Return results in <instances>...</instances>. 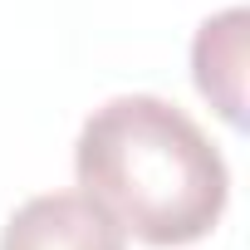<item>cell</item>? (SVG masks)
Wrapping results in <instances>:
<instances>
[{
	"label": "cell",
	"mask_w": 250,
	"mask_h": 250,
	"mask_svg": "<svg viewBox=\"0 0 250 250\" xmlns=\"http://www.w3.org/2000/svg\"><path fill=\"white\" fill-rule=\"evenodd\" d=\"M74 177L143 245L177 250L216 230L230 201V167L201 123L157 93L98 103L74 143Z\"/></svg>",
	"instance_id": "6da1fadb"
},
{
	"label": "cell",
	"mask_w": 250,
	"mask_h": 250,
	"mask_svg": "<svg viewBox=\"0 0 250 250\" xmlns=\"http://www.w3.org/2000/svg\"><path fill=\"white\" fill-rule=\"evenodd\" d=\"M0 250H128V230L88 191H40L15 206Z\"/></svg>",
	"instance_id": "7a4b0ae2"
},
{
	"label": "cell",
	"mask_w": 250,
	"mask_h": 250,
	"mask_svg": "<svg viewBox=\"0 0 250 250\" xmlns=\"http://www.w3.org/2000/svg\"><path fill=\"white\" fill-rule=\"evenodd\" d=\"M245 25H250V15L240 5H230L221 15H206L191 40L196 93L230 128H245Z\"/></svg>",
	"instance_id": "3957f363"
}]
</instances>
